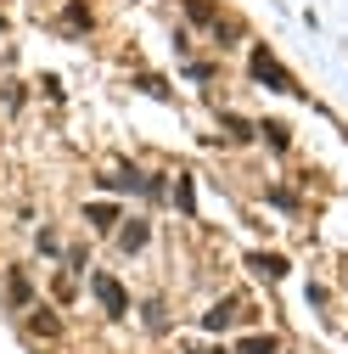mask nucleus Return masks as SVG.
<instances>
[{
	"mask_svg": "<svg viewBox=\"0 0 348 354\" xmlns=\"http://www.w3.org/2000/svg\"><path fill=\"white\" fill-rule=\"evenodd\" d=\"M247 68H253V79L258 84H270V91H281V96H303L298 91V79L276 62V51H264V46H253V57H247Z\"/></svg>",
	"mask_w": 348,
	"mask_h": 354,
	"instance_id": "nucleus-1",
	"label": "nucleus"
},
{
	"mask_svg": "<svg viewBox=\"0 0 348 354\" xmlns=\"http://www.w3.org/2000/svg\"><path fill=\"white\" fill-rule=\"evenodd\" d=\"M90 292H96V304L107 309L113 321H124V315H129V292L118 287V276H107V270H96V276H90Z\"/></svg>",
	"mask_w": 348,
	"mask_h": 354,
	"instance_id": "nucleus-2",
	"label": "nucleus"
},
{
	"mask_svg": "<svg viewBox=\"0 0 348 354\" xmlns=\"http://www.w3.org/2000/svg\"><path fill=\"white\" fill-rule=\"evenodd\" d=\"M146 180H152V174H141L135 163H124V169L102 174V192H141V197H146Z\"/></svg>",
	"mask_w": 348,
	"mask_h": 354,
	"instance_id": "nucleus-3",
	"label": "nucleus"
},
{
	"mask_svg": "<svg viewBox=\"0 0 348 354\" xmlns=\"http://www.w3.org/2000/svg\"><path fill=\"white\" fill-rule=\"evenodd\" d=\"M6 304H12V309H28V304H34V281H28V270H6Z\"/></svg>",
	"mask_w": 348,
	"mask_h": 354,
	"instance_id": "nucleus-4",
	"label": "nucleus"
},
{
	"mask_svg": "<svg viewBox=\"0 0 348 354\" xmlns=\"http://www.w3.org/2000/svg\"><path fill=\"white\" fill-rule=\"evenodd\" d=\"M247 270H253V276H264V281H281V276H287V259H281V253H253V259H247Z\"/></svg>",
	"mask_w": 348,
	"mask_h": 354,
	"instance_id": "nucleus-5",
	"label": "nucleus"
},
{
	"mask_svg": "<svg viewBox=\"0 0 348 354\" xmlns=\"http://www.w3.org/2000/svg\"><path fill=\"white\" fill-rule=\"evenodd\" d=\"M118 248H124V253H141V248H146V219H124Z\"/></svg>",
	"mask_w": 348,
	"mask_h": 354,
	"instance_id": "nucleus-6",
	"label": "nucleus"
},
{
	"mask_svg": "<svg viewBox=\"0 0 348 354\" xmlns=\"http://www.w3.org/2000/svg\"><path fill=\"white\" fill-rule=\"evenodd\" d=\"M231 321H236V298H225V304H213L208 315H202V326H208V332H225Z\"/></svg>",
	"mask_w": 348,
	"mask_h": 354,
	"instance_id": "nucleus-7",
	"label": "nucleus"
},
{
	"mask_svg": "<svg viewBox=\"0 0 348 354\" xmlns=\"http://www.w3.org/2000/svg\"><path fill=\"white\" fill-rule=\"evenodd\" d=\"M28 326H34L39 337H62V321L51 315V309H28Z\"/></svg>",
	"mask_w": 348,
	"mask_h": 354,
	"instance_id": "nucleus-8",
	"label": "nucleus"
},
{
	"mask_svg": "<svg viewBox=\"0 0 348 354\" xmlns=\"http://www.w3.org/2000/svg\"><path fill=\"white\" fill-rule=\"evenodd\" d=\"M84 214H90V225H96V231H113V225H124V219H118V208H113V203H90V208H84Z\"/></svg>",
	"mask_w": 348,
	"mask_h": 354,
	"instance_id": "nucleus-9",
	"label": "nucleus"
},
{
	"mask_svg": "<svg viewBox=\"0 0 348 354\" xmlns=\"http://www.w3.org/2000/svg\"><path fill=\"white\" fill-rule=\"evenodd\" d=\"M236 354H276V337L253 332V337H242V343H236Z\"/></svg>",
	"mask_w": 348,
	"mask_h": 354,
	"instance_id": "nucleus-10",
	"label": "nucleus"
},
{
	"mask_svg": "<svg viewBox=\"0 0 348 354\" xmlns=\"http://www.w3.org/2000/svg\"><path fill=\"white\" fill-rule=\"evenodd\" d=\"M258 136L270 141V152H287V147H292V136H287V124H264V129H258Z\"/></svg>",
	"mask_w": 348,
	"mask_h": 354,
	"instance_id": "nucleus-11",
	"label": "nucleus"
},
{
	"mask_svg": "<svg viewBox=\"0 0 348 354\" xmlns=\"http://www.w3.org/2000/svg\"><path fill=\"white\" fill-rule=\"evenodd\" d=\"M186 17H191V23H202V28H213V23H220V17H213V6H208V0H186Z\"/></svg>",
	"mask_w": 348,
	"mask_h": 354,
	"instance_id": "nucleus-12",
	"label": "nucleus"
},
{
	"mask_svg": "<svg viewBox=\"0 0 348 354\" xmlns=\"http://www.w3.org/2000/svg\"><path fill=\"white\" fill-rule=\"evenodd\" d=\"M62 28H68V34H79V28H90V12H84V6H68V12H62Z\"/></svg>",
	"mask_w": 348,
	"mask_h": 354,
	"instance_id": "nucleus-13",
	"label": "nucleus"
},
{
	"mask_svg": "<svg viewBox=\"0 0 348 354\" xmlns=\"http://www.w3.org/2000/svg\"><path fill=\"white\" fill-rule=\"evenodd\" d=\"M225 129L236 141H247V136H258V124H247V118H236V113H225Z\"/></svg>",
	"mask_w": 348,
	"mask_h": 354,
	"instance_id": "nucleus-14",
	"label": "nucleus"
},
{
	"mask_svg": "<svg viewBox=\"0 0 348 354\" xmlns=\"http://www.w3.org/2000/svg\"><path fill=\"white\" fill-rule=\"evenodd\" d=\"M141 91H152V96H168V84H163L157 73H141Z\"/></svg>",
	"mask_w": 348,
	"mask_h": 354,
	"instance_id": "nucleus-15",
	"label": "nucleus"
},
{
	"mask_svg": "<svg viewBox=\"0 0 348 354\" xmlns=\"http://www.w3.org/2000/svg\"><path fill=\"white\" fill-rule=\"evenodd\" d=\"M174 197H180V208L191 214V174H180V186H174Z\"/></svg>",
	"mask_w": 348,
	"mask_h": 354,
	"instance_id": "nucleus-16",
	"label": "nucleus"
},
{
	"mask_svg": "<svg viewBox=\"0 0 348 354\" xmlns=\"http://www.w3.org/2000/svg\"><path fill=\"white\" fill-rule=\"evenodd\" d=\"M270 203H276V208H287V214H292V208H298V197H292V192H281V186H276V192H270Z\"/></svg>",
	"mask_w": 348,
	"mask_h": 354,
	"instance_id": "nucleus-17",
	"label": "nucleus"
},
{
	"mask_svg": "<svg viewBox=\"0 0 348 354\" xmlns=\"http://www.w3.org/2000/svg\"><path fill=\"white\" fill-rule=\"evenodd\" d=\"M213 354H225V348H213Z\"/></svg>",
	"mask_w": 348,
	"mask_h": 354,
	"instance_id": "nucleus-18",
	"label": "nucleus"
},
{
	"mask_svg": "<svg viewBox=\"0 0 348 354\" xmlns=\"http://www.w3.org/2000/svg\"><path fill=\"white\" fill-rule=\"evenodd\" d=\"M0 23H6V17H0Z\"/></svg>",
	"mask_w": 348,
	"mask_h": 354,
	"instance_id": "nucleus-19",
	"label": "nucleus"
}]
</instances>
